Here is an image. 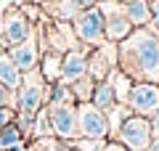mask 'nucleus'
<instances>
[{
	"instance_id": "f257e3e1",
	"label": "nucleus",
	"mask_w": 159,
	"mask_h": 151,
	"mask_svg": "<svg viewBox=\"0 0 159 151\" xmlns=\"http://www.w3.org/2000/svg\"><path fill=\"white\" fill-rule=\"evenodd\" d=\"M117 69L133 82L159 85V32L148 27H135L122 43H117Z\"/></svg>"
},
{
	"instance_id": "f03ea898",
	"label": "nucleus",
	"mask_w": 159,
	"mask_h": 151,
	"mask_svg": "<svg viewBox=\"0 0 159 151\" xmlns=\"http://www.w3.org/2000/svg\"><path fill=\"white\" fill-rule=\"evenodd\" d=\"M48 90H51V85L45 82L43 74H40V66L32 69V72H27L21 77L19 90H16V114L34 117V114L48 103Z\"/></svg>"
},
{
	"instance_id": "7ed1b4c3",
	"label": "nucleus",
	"mask_w": 159,
	"mask_h": 151,
	"mask_svg": "<svg viewBox=\"0 0 159 151\" xmlns=\"http://www.w3.org/2000/svg\"><path fill=\"white\" fill-rule=\"evenodd\" d=\"M111 140H119L127 151H146L148 146L154 143V135H151V122L146 117H138V114H130L125 122L119 125L117 135Z\"/></svg>"
},
{
	"instance_id": "20e7f679",
	"label": "nucleus",
	"mask_w": 159,
	"mask_h": 151,
	"mask_svg": "<svg viewBox=\"0 0 159 151\" xmlns=\"http://www.w3.org/2000/svg\"><path fill=\"white\" fill-rule=\"evenodd\" d=\"M74 34L88 48H101L106 45V32H103V13L98 6L80 11L74 19Z\"/></svg>"
},
{
	"instance_id": "39448f33",
	"label": "nucleus",
	"mask_w": 159,
	"mask_h": 151,
	"mask_svg": "<svg viewBox=\"0 0 159 151\" xmlns=\"http://www.w3.org/2000/svg\"><path fill=\"white\" fill-rule=\"evenodd\" d=\"M103 13V32H106V43H122L127 34L133 32V24L125 13V3L119 0H106V3H98Z\"/></svg>"
},
{
	"instance_id": "423d86ee",
	"label": "nucleus",
	"mask_w": 159,
	"mask_h": 151,
	"mask_svg": "<svg viewBox=\"0 0 159 151\" xmlns=\"http://www.w3.org/2000/svg\"><path fill=\"white\" fill-rule=\"evenodd\" d=\"M77 133L80 138L109 140V117L101 109H96L90 101L77 103Z\"/></svg>"
},
{
	"instance_id": "0eeeda50",
	"label": "nucleus",
	"mask_w": 159,
	"mask_h": 151,
	"mask_svg": "<svg viewBox=\"0 0 159 151\" xmlns=\"http://www.w3.org/2000/svg\"><path fill=\"white\" fill-rule=\"evenodd\" d=\"M125 106L138 117L151 119L154 114H159V85L157 82H133Z\"/></svg>"
},
{
	"instance_id": "6e6552de",
	"label": "nucleus",
	"mask_w": 159,
	"mask_h": 151,
	"mask_svg": "<svg viewBox=\"0 0 159 151\" xmlns=\"http://www.w3.org/2000/svg\"><path fill=\"white\" fill-rule=\"evenodd\" d=\"M32 34V24H29V19L24 16L21 11H11L6 13V19L0 21V50L3 48H16L19 43H24V40Z\"/></svg>"
},
{
	"instance_id": "1a4fd4ad",
	"label": "nucleus",
	"mask_w": 159,
	"mask_h": 151,
	"mask_svg": "<svg viewBox=\"0 0 159 151\" xmlns=\"http://www.w3.org/2000/svg\"><path fill=\"white\" fill-rule=\"evenodd\" d=\"M53 125V135L61 140H74L80 138L77 133V103H64V106H48Z\"/></svg>"
},
{
	"instance_id": "9d476101",
	"label": "nucleus",
	"mask_w": 159,
	"mask_h": 151,
	"mask_svg": "<svg viewBox=\"0 0 159 151\" xmlns=\"http://www.w3.org/2000/svg\"><path fill=\"white\" fill-rule=\"evenodd\" d=\"M117 69V45L114 43H106L101 48H93L90 53V61H88V74H90L96 82L106 80L109 74Z\"/></svg>"
},
{
	"instance_id": "9b49d317",
	"label": "nucleus",
	"mask_w": 159,
	"mask_h": 151,
	"mask_svg": "<svg viewBox=\"0 0 159 151\" xmlns=\"http://www.w3.org/2000/svg\"><path fill=\"white\" fill-rule=\"evenodd\" d=\"M8 56L13 58V64L19 66L21 74L37 69L40 66V37H37V32H32L24 43H19L16 48H11V50H8Z\"/></svg>"
},
{
	"instance_id": "f8f14e48",
	"label": "nucleus",
	"mask_w": 159,
	"mask_h": 151,
	"mask_svg": "<svg viewBox=\"0 0 159 151\" xmlns=\"http://www.w3.org/2000/svg\"><path fill=\"white\" fill-rule=\"evenodd\" d=\"M88 77V53L85 50H66L61 56V80L66 85Z\"/></svg>"
},
{
	"instance_id": "ddd939ff",
	"label": "nucleus",
	"mask_w": 159,
	"mask_h": 151,
	"mask_svg": "<svg viewBox=\"0 0 159 151\" xmlns=\"http://www.w3.org/2000/svg\"><path fill=\"white\" fill-rule=\"evenodd\" d=\"M90 103H93L96 109H101L103 114H109V112L119 103V101H117V93H114L111 80H101V82H96V90H93Z\"/></svg>"
},
{
	"instance_id": "4468645a",
	"label": "nucleus",
	"mask_w": 159,
	"mask_h": 151,
	"mask_svg": "<svg viewBox=\"0 0 159 151\" xmlns=\"http://www.w3.org/2000/svg\"><path fill=\"white\" fill-rule=\"evenodd\" d=\"M21 77L24 74L19 72V66L13 64V58L8 56L6 50H0V82L6 85V88H11V90H19Z\"/></svg>"
},
{
	"instance_id": "2eb2a0df",
	"label": "nucleus",
	"mask_w": 159,
	"mask_h": 151,
	"mask_svg": "<svg viewBox=\"0 0 159 151\" xmlns=\"http://www.w3.org/2000/svg\"><path fill=\"white\" fill-rule=\"evenodd\" d=\"M125 13H127V19H130L133 29L151 24V6H148V0H133V3H127Z\"/></svg>"
},
{
	"instance_id": "dca6fc26",
	"label": "nucleus",
	"mask_w": 159,
	"mask_h": 151,
	"mask_svg": "<svg viewBox=\"0 0 159 151\" xmlns=\"http://www.w3.org/2000/svg\"><path fill=\"white\" fill-rule=\"evenodd\" d=\"M45 11L51 13L56 21H64V24H66V21H74L77 13L82 11V8H77L72 0H53V3H48V6H45Z\"/></svg>"
},
{
	"instance_id": "f3484780",
	"label": "nucleus",
	"mask_w": 159,
	"mask_h": 151,
	"mask_svg": "<svg viewBox=\"0 0 159 151\" xmlns=\"http://www.w3.org/2000/svg\"><path fill=\"white\" fill-rule=\"evenodd\" d=\"M40 74L45 77L48 85L58 82V80H61V56H58V53H45V56H40Z\"/></svg>"
},
{
	"instance_id": "a211bd4d",
	"label": "nucleus",
	"mask_w": 159,
	"mask_h": 151,
	"mask_svg": "<svg viewBox=\"0 0 159 151\" xmlns=\"http://www.w3.org/2000/svg\"><path fill=\"white\" fill-rule=\"evenodd\" d=\"M32 138H53V125H51V114H48V106H43L37 114H34V127H32Z\"/></svg>"
},
{
	"instance_id": "6ab92c4d",
	"label": "nucleus",
	"mask_w": 159,
	"mask_h": 151,
	"mask_svg": "<svg viewBox=\"0 0 159 151\" xmlns=\"http://www.w3.org/2000/svg\"><path fill=\"white\" fill-rule=\"evenodd\" d=\"M19 143H24V133L16 127V122L6 125V127L0 130V151H11Z\"/></svg>"
},
{
	"instance_id": "aec40b11",
	"label": "nucleus",
	"mask_w": 159,
	"mask_h": 151,
	"mask_svg": "<svg viewBox=\"0 0 159 151\" xmlns=\"http://www.w3.org/2000/svg\"><path fill=\"white\" fill-rule=\"evenodd\" d=\"M93 90H96V80L88 74V77L77 80V82H72V93H74V101L77 103H85V101L93 98Z\"/></svg>"
},
{
	"instance_id": "412c9836",
	"label": "nucleus",
	"mask_w": 159,
	"mask_h": 151,
	"mask_svg": "<svg viewBox=\"0 0 159 151\" xmlns=\"http://www.w3.org/2000/svg\"><path fill=\"white\" fill-rule=\"evenodd\" d=\"M69 149H77V151H103L106 140H96V138H74V140H66Z\"/></svg>"
},
{
	"instance_id": "4be33fe9",
	"label": "nucleus",
	"mask_w": 159,
	"mask_h": 151,
	"mask_svg": "<svg viewBox=\"0 0 159 151\" xmlns=\"http://www.w3.org/2000/svg\"><path fill=\"white\" fill-rule=\"evenodd\" d=\"M0 106H8V109H16V90L6 88L0 82Z\"/></svg>"
},
{
	"instance_id": "5701e85b",
	"label": "nucleus",
	"mask_w": 159,
	"mask_h": 151,
	"mask_svg": "<svg viewBox=\"0 0 159 151\" xmlns=\"http://www.w3.org/2000/svg\"><path fill=\"white\" fill-rule=\"evenodd\" d=\"M13 119H16V109H8V106H0V130L6 127V125H11Z\"/></svg>"
},
{
	"instance_id": "b1692460",
	"label": "nucleus",
	"mask_w": 159,
	"mask_h": 151,
	"mask_svg": "<svg viewBox=\"0 0 159 151\" xmlns=\"http://www.w3.org/2000/svg\"><path fill=\"white\" fill-rule=\"evenodd\" d=\"M148 6H151V27L159 32V0H148Z\"/></svg>"
},
{
	"instance_id": "393cba45",
	"label": "nucleus",
	"mask_w": 159,
	"mask_h": 151,
	"mask_svg": "<svg viewBox=\"0 0 159 151\" xmlns=\"http://www.w3.org/2000/svg\"><path fill=\"white\" fill-rule=\"evenodd\" d=\"M103 151H127V149L119 143V140H111V138H109V140H106V146H103Z\"/></svg>"
},
{
	"instance_id": "a878e982",
	"label": "nucleus",
	"mask_w": 159,
	"mask_h": 151,
	"mask_svg": "<svg viewBox=\"0 0 159 151\" xmlns=\"http://www.w3.org/2000/svg\"><path fill=\"white\" fill-rule=\"evenodd\" d=\"M148 122H151V135H154V140H159V114H154Z\"/></svg>"
},
{
	"instance_id": "bb28decb",
	"label": "nucleus",
	"mask_w": 159,
	"mask_h": 151,
	"mask_svg": "<svg viewBox=\"0 0 159 151\" xmlns=\"http://www.w3.org/2000/svg\"><path fill=\"white\" fill-rule=\"evenodd\" d=\"M74 6L77 8H82V11H85V8H93V6H98V0H72Z\"/></svg>"
},
{
	"instance_id": "cd10ccee",
	"label": "nucleus",
	"mask_w": 159,
	"mask_h": 151,
	"mask_svg": "<svg viewBox=\"0 0 159 151\" xmlns=\"http://www.w3.org/2000/svg\"><path fill=\"white\" fill-rule=\"evenodd\" d=\"M146 151H159V140H154V143H151V146H148V149H146Z\"/></svg>"
},
{
	"instance_id": "c85d7f7f",
	"label": "nucleus",
	"mask_w": 159,
	"mask_h": 151,
	"mask_svg": "<svg viewBox=\"0 0 159 151\" xmlns=\"http://www.w3.org/2000/svg\"><path fill=\"white\" fill-rule=\"evenodd\" d=\"M11 151H27V146H24V143H19V146H13Z\"/></svg>"
},
{
	"instance_id": "c756f323",
	"label": "nucleus",
	"mask_w": 159,
	"mask_h": 151,
	"mask_svg": "<svg viewBox=\"0 0 159 151\" xmlns=\"http://www.w3.org/2000/svg\"><path fill=\"white\" fill-rule=\"evenodd\" d=\"M119 3H125V6H127V3H133V0H119Z\"/></svg>"
},
{
	"instance_id": "7c9ffc66",
	"label": "nucleus",
	"mask_w": 159,
	"mask_h": 151,
	"mask_svg": "<svg viewBox=\"0 0 159 151\" xmlns=\"http://www.w3.org/2000/svg\"><path fill=\"white\" fill-rule=\"evenodd\" d=\"M98 3H106V0H98Z\"/></svg>"
},
{
	"instance_id": "2f4dec72",
	"label": "nucleus",
	"mask_w": 159,
	"mask_h": 151,
	"mask_svg": "<svg viewBox=\"0 0 159 151\" xmlns=\"http://www.w3.org/2000/svg\"><path fill=\"white\" fill-rule=\"evenodd\" d=\"M69 151H77V149H69Z\"/></svg>"
}]
</instances>
